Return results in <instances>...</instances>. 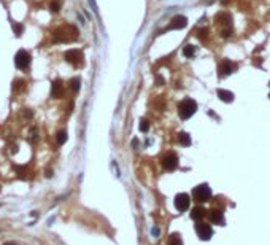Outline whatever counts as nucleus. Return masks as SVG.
Here are the masks:
<instances>
[{"label": "nucleus", "instance_id": "obj_1", "mask_svg": "<svg viewBox=\"0 0 270 245\" xmlns=\"http://www.w3.org/2000/svg\"><path fill=\"white\" fill-rule=\"evenodd\" d=\"M196 111H197V103L192 99H184L178 105V115L181 120H189Z\"/></svg>", "mask_w": 270, "mask_h": 245}, {"label": "nucleus", "instance_id": "obj_2", "mask_svg": "<svg viewBox=\"0 0 270 245\" xmlns=\"http://www.w3.org/2000/svg\"><path fill=\"white\" fill-rule=\"evenodd\" d=\"M192 198L197 202H207L211 198V190L208 185H199L192 190Z\"/></svg>", "mask_w": 270, "mask_h": 245}, {"label": "nucleus", "instance_id": "obj_3", "mask_svg": "<svg viewBox=\"0 0 270 245\" xmlns=\"http://www.w3.org/2000/svg\"><path fill=\"white\" fill-rule=\"evenodd\" d=\"M191 205V198L186 193H179L175 196V207L178 212H186Z\"/></svg>", "mask_w": 270, "mask_h": 245}, {"label": "nucleus", "instance_id": "obj_4", "mask_svg": "<svg viewBox=\"0 0 270 245\" xmlns=\"http://www.w3.org/2000/svg\"><path fill=\"white\" fill-rule=\"evenodd\" d=\"M196 233L199 236V239L208 240V239H211V236H213V229H211L210 225H207V223H197V225H196Z\"/></svg>", "mask_w": 270, "mask_h": 245}, {"label": "nucleus", "instance_id": "obj_5", "mask_svg": "<svg viewBox=\"0 0 270 245\" xmlns=\"http://www.w3.org/2000/svg\"><path fill=\"white\" fill-rule=\"evenodd\" d=\"M15 64H16L18 68H27V67H29V64H30V54L27 53L26 50L18 51L16 58H15Z\"/></svg>", "mask_w": 270, "mask_h": 245}, {"label": "nucleus", "instance_id": "obj_6", "mask_svg": "<svg viewBox=\"0 0 270 245\" xmlns=\"http://www.w3.org/2000/svg\"><path fill=\"white\" fill-rule=\"evenodd\" d=\"M162 166H164V169H167V170H175L178 167V158H176L175 153H167V155H164Z\"/></svg>", "mask_w": 270, "mask_h": 245}, {"label": "nucleus", "instance_id": "obj_7", "mask_svg": "<svg viewBox=\"0 0 270 245\" xmlns=\"http://www.w3.org/2000/svg\"><path fill=\"white\" fill-rule=\"evenodd\" d=\"M64 58H65L67 62H70V64H73V65H78L81 62V59H83V53L78 51V50H68V51H65Z\"/></svg>", "mask_w": 270, "mask_h": 245}, {"label": "nucleus", "instance_id": "obj_8", "mask_svg": "<svg viewBox=\"0 0 270 245\" xmlns=\"http://www.w3.org/2000/svg\"><path fill=\"white\" fill-rule=\"evenodd\" d=\"M62 96H64V85H62V81L60 80L53 81V85H51V97H54V99H60Z\"/></svg>", "mask_w": 270, "mask_h": 245}, {"label": "nucleus", "instance_id": "obj_9", "mask_svg": "<svg viewBox=\"0 0 270 245\" xmlns=\"http://www.w3.org/2000/svg\"><path fill=\"white\" fill-rule=\"evenodd\" d=\"M208 218H210L211 223H214V225H223L224 223V215L221 210H210Z\"/></svg>", "mask_w": 270, "mask_h": 245}, {"label": "nucleus", "instance_id": "obj_10", "mask_svg": "<svg viewBox=\"0 0 270 245\" xmlns=\"http://www.w3.org/2000/svg\"><path fill=\"white\" fill-rule=\"evenodd\" d=\"M186 24H188V19L184 16H175L170 23V29H183L186 27Z\"/></svg>", "mask_w": 270, "mask_h": 245}, {"label": "nucleus", "instance_id": "obj_11", "mask_svg": "<svg viewBox=\"0 0 270 245\" xmlns=\"http://www.w3.org/2000/svg\"><path fill=\"white\" fill-rule=\"evenodd\" d=\"M218 96H219V99L223 100V102H232L234 100V94L231 93V91L218 89Z\"/></svg>", "mask_w": 270, "mask_h": 245}, {"label": "nucleus", "instance_id": "obj_12", "mask_svg": "<svg viewBox=\"0 0 270 245\" xmlns=\"http://www.w3.org/2000/svg\"><path fill=\"white\" fill-rule=\"evenodd\" d=\"M178 142L181 143V145H184V146H189L191 145L189 134H186V132H179V134H178Z\"/></svg>", "mask_w": 270, "mask_h": 245}, {"label": "nucleus", "instance_id": "obj_13", "mask_svg": "<svg viewBox=\"0 0 270 245\" xmlns=\"http://www.w3.org/2000/svg\"><path fill=\"white\" fill-rule=\"evenodd\" d=\"M203 215H205V210L202 207H196V208H192V212H191V218L192 220H200Z\"/></svg>", "mask_w": 270, "mask_h": 245}, {"label": "nucleus", "instance_id": "obj_14", "mask_svg": "<svg viewBox=\"0 0 270 245\" xmlns=\"http://www.w3.org/2000/svg\"><path fill=\"white\" fill-rule=\"evenodd\" d=\"M169 245H183V239H181V236L179 234H172L169 237Z\"/></svg>", "mask_w": 270, "mask_h": 245}, {"label": "nucleus", "instance_id": "obj_15", "mask_svg": "<svg viewBox=\"0 0 270 245\" xmlns=\"http://www.w3.org/2000/svg\"><path fill=\"white\" fill-rule=\"evenodd\" d=\"M56 140H57V145H64L67 142V132L65 131H60L57 132V135H56Z\"/></svg>", "mask_w": 270, "mask_h": 245}, {"label": "nucleus", "instance_id": "obj_16", "mask_svg": "<svg viewBox=\"0 0 270 245\" xmlns=\"http://www.w3.org/2000/svg\"><path fill=\"white\" fill-rule=\"evenodd\" d=\"M183 54L186 56V58H192V56L196 54V48H194L192 45H188V46L183 50Z\"/></svg>", "mask_w": 270, "mask_h": 245}, {"label": "nucleus", "instance_id": "obj_17", "mask_svg": "<svg viewBox=\"0 0 270 245\" xmlns=\"http://www.w3.org/2000/svg\"><path fill=\"white\" fill-rule=\"evenodd\" d=\"M221 70H223V73L229 75V73L232 72V70H234V64H231V62H224L223 67H221Z\"/></svg>", "mask_w": 270, "mask_h": 245}, {"label": "nucleus", "instance_id": "obj_18", "mask_svg": "<svg viewBox=\"0 0 270 245\" xmlns=\"http://www.w3.org/2000/svg\"><path fill=\"white\" fill-rule=\"evenodd\" d=\"M13 29H15V32H16V35H18V37H21V35H22V30H24V27L21 26V24L15 23V24H13Z\"/></svg>", "mask_w": 270, "mask_h": 245}, {"label": "nucleus", "instance_id": "obj_19", "mask_svg": "<svg viewBox=\"0 0 270 245\" xmlns=\"http://www.w3.org/2000/svg\"><path fill=\"white\" fill-rule=\"evenodd\" d=\"M80 83H81V81H80V78H73V80L70 81L72 89H73V91H78V89H80Z\"/></svg>", "mask_w": 270, "mask_h": 245}, {"label": "nucleus", "instance_id": "obj_20", "mask_svg": "<svg viewBox=\"0 0 270 245\" xmlns=\"http://www.w3.org/2000/svg\"><path fill=\"white\" fill-rule=\"evenodd\" d=\"M148 129H149V123H148V120H142V121H140V131L146 132Z\"/></svg>", "mask_w": 270, "mask_h": 245}, {"label": "nucleus", "instance_id": "obj_21", "mask_svg": "<svg viewBox=\"0 0 270 245\" xmlns=\"http://www.w3.org/2000/svg\"><path fill=\"white\" fill-rule=\"evenodd\" d=\"M50 10H51L53 13H57V11L60 10V3H59V2H53V3L50 5Z\"/></svg>", "mask_w": 270, "mask_h": 245}, {"label": "nucleus", "instance_id": "obj_22", "mask_svg": "<svg viewBox=\"0 0 270 245\" xmlns=\"http://www.w3.org/2000/svg\"><path fill=\"white\" fill-rule=\"evenodd\" d=\"M89 3H92V10H94V11H97V5H95L94 0H89Z\"/></svg>", "mask_w": 270, "mask_h": 245}, {"label": "nucleus", "instance_id": "obj_23", "mask_svg": "<svg viewBox=\"0 0 270 245\" xmlns=\"http://www.w3.org/2000/svg\"><path fill=\"white\" fill-rule=\"evenodd\" d=\"M6 245H15V243H6Z\"/></svg>", "mask_w": 270, "mask_h": 245}]
</instances>
